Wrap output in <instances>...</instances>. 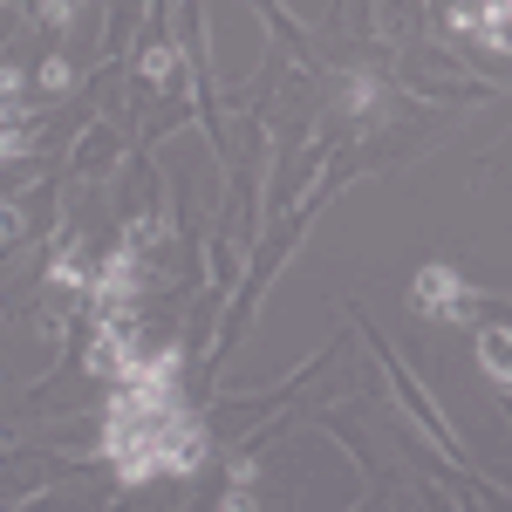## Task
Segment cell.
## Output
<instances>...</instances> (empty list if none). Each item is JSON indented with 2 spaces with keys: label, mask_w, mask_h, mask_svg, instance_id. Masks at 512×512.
<instances>
[{
  "label": "cell",
  "mask_w": 512,
  "mask_h": 512,
  "mask_svg": "<svg viewBox=\"0 0 512 512\" xmlns=\"http://www.w3.org/2000/svg\"><path fill=\"white\" fill-rule=\"evenodd\" d=\"M410 308L424 321H465L472 287H465V274H458L451 260H424V274L410 280Z\"/></svg>",
  "instance_id": "6da1fadb"
},
{
  "label": "cell",
  "mask_w": 512,
  "mask_h": 512,
  "mask_svg": "<svg viewBox=\"0 0 512 512\" xmlns=\"http://www.w3.org/2000/svg\"><path fill=\"white\" fill-rule=\"evenodd\" d=\"M478 369L499 383V390H512V328H478Z\"/></svg>",
  "instance_id": "7a4b0ae2"
},
{
  "label": "cell",
  "mask_w": 512,
  "mask_h": 512,
  "mask_svg": "<svg viewBox=\"0 0 512 512\" xmlns=\"http://www.w3.org/2000/svg\"><path fill=\"white\" fill-rule=\"evenodd\" d=\"M376 103H383V82L376 76H349L342 82V110H349V117H369Z\"/></svg>",
  "instance_id": "3957f363"
},
{
  "label": "cell",
  "mask_w": 512,
  "mask_h": 512,
  "mask_svg": "<svg viewBox=\"0 0 512 512\" xmlns=\"http://www.w3.org/2000/svg\"><path fill=\"white\" fill-rule=\"evenodd\" d=\"M137 69H144V82H171V69H178V55H171V48H164V41H151V48H144V62H137Z\"/></svg>",
  "instance_id": "277c9868"
},
{
  "label": "cell",
  "mask_w": 512,
  "mask_h": 512,
  "mask_svg": "<svg viewBox=\"0 0 512 512\" xmlns=\"http://www.w3.org/2000/svg\"><path fill=\"white\" fill-rule=\"evenodd\" d=\"M69 82H76V69H69L62 55H48V62H41V89H48V96H62Z\"/></svg>",
  "instance_id": "5b68a950"
},
{
  "label": "cell",
  "mask_w": 512,
  "mask_h": 512,
  "mask_svg": "<svg viewBox=\"0 0 512 512\" xmlns=\"http://www.w3.org/2000/svg\"><path fill=\"white\" fill-rule=\"evenodd\" d=\"M219 512H260V499H253V478H233V492L219 499Z\"/></svg>",
  "instance_id": "8992f818"
},
{
  "label": "cell",
  "mask_w": 512,
  "mask_h": 512,
  "mask_svg": "<svg viewBox=\"0 0 512 512\" xmlns=\"http://www.w3.org/2000/svg\"><path fill=\"white\" fill-rule=\"evenodd\" d=\"M69 7H76V0H41V7H35V21L62 35V28H69Z\"/></svg>",
  "instance_id": "52a82bcc"
}]
</instances>
